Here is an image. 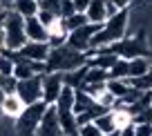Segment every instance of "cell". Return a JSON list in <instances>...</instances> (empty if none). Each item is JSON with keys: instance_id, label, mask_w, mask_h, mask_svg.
Listing matches in <instances>:
<instances>
[{"instance_id": "cell-1", "label": "cell", "mask_w": 152, "mask_h": 136, "mask_svg": "<svg viewBox=\"0 0 152 136\" xmlns=\"http://www.w3.org/2000/svg\"><path fill=\"white\" fill-rule=\"evenodd\" d=\"M87 65V56L83 52H76V49L61 45V47H49V56L45 60V74H65V71L78 69V67Z\"/></svg>"}, {"instance_id": "cell-2", "label": "cell", "mask_w": 152, "mask_h": 136, "mask_svg": "<svg viewBox=\"0 0 152 136\" xmlns=\"http://www.w3.org/2000/svg\"><path fill=\"white\" fill-rule=\"evenodd\" d=\"M27 42V36H25V18L18 16L16 11H9L5 16V23H2V47L7 52H18Z\"/></svg>"}, {"instance_id": "cell-3", "label": "cell", "mask_w": 152, "mask_h": 136, "mask_svg": "<svg viewBox=\"0 0 152 136\" xmlns=\"http://www.w3.org/2000/svg\"><path fill=\"white\" fill-rule=\"evenodd\" d=\"M45 109H47V105L43 100L27 105L23 109V114L16 118V136H36V129L40 125V118H43Z\"/></svg>"}, {"instance_id": "cell-4", "label": "cell", "mask_w": 152, "mask_h": 136, "mask_svg": "<svg viewBox=\"0 0 152 136\" xmlns=\"http://www.w3.org/2000/svg\"><path fill=\"white\" fill-rule=\"evenodd\" d=\"M16 96L25 105H34L38 100H43V76H31L27 80H18Z\"/></svg>"}, {"instance_id": "cell-5", "label": "cell", "mask_w": 152, "mask_h": 136, "mask_svg": "<svg viewBox=\"0 0 152 136\" xmlns=\"http://www.w3.org/2000/svg\"><path fill=\"white\" fill-rule=\"evenodd\" d=\"M101 27H103V25H92V23L83 25V27H78V29H74V31L67 33L65 45H67V47H72V49H76V52H83V54H85L87 49H90L92 36H94Z\"/></svg>"}, {"instance_id": "cell-6", "label": "cell", "mask_w": 152, "mask_h": 136, "mask_svg": "<svg viewBox=\"0 0 152 136\" xmlns=\"http://www.w3.org/2000/svg\"><path fill=\"white\" fill-rule=\"evenodd\" d=\"M14 56L16 58H25V60H34V63H45L47 56H49V45L47 42H31V40H27Z\"/></svg>"}, {"instance_id": "cell-7", "label": "cell", "mask_w": 152, "mask_h": 136, "mask_svg": "<svg viewBox=\"0 0 152 136\" xmlns=\"http://www.w3.org/2000/svg\"><path fill=\"white\" fill-rule=\"evenodd\" d=\"M63 89V76L52 71V74H43V103L54 105Z\"/></svg>"}, {"instance_id": "cell-8", "label": "cell", "mask_w": 152, "mask_h": 136, "mask_svg": "<svg viewBox=\"0 0 152 136\" xmlns=\"http://www.w3.org/2000/svg\"><path fill=\"white\" fill-rule=\"evenodd\" d=\"M36 136H63L61 127H58V112L54 105H47L43 118H40V125L36 129Z\"/></svg>"}, {"instance_id": "cell-9", "label": "cell", "mask_w": 152, "mask_h": 136, "mask_svg": "<svg viewBox=\"0 0 152 136\" xmlns=\"http://www.w3.org/2000/svg\"><path fill=\"white\" fill-rule=\"evenodd\" d=\"M43 74H45V63L16 58V65H14V78L16 80H27L31 76H43Z\"/></svg>"}, {"instance_id": "cell-10", "label": "cell", "mask_w": 152, "mask_h": 136, "mask_svg": "<svg viewBox=\"0 0 152 136\" xmlns=\"http://www.w3.org/2000/svg\"><path fill=\"white\" fill-rule=\"evenodd\" d=\"M25 36H27V40H31V42H47L49 40L47 27H45L36 16L25 18Z\"/></svg>"}, {"instance_id": "cell-11", "label": "cell", "mask_w": 152, "mask_h": 136, "mask_svg": "<svg viewBox=\"0 0 152 136\" xmlns=\"http://www.w3.org/2000/svg\"><path fill=\"white\" fill-rule=\"evenodd\" d=\"M25 107H27V105H25L16 94H7L5 98H2V103H0V112L5 114L7 118H14V121L23 114Z\"/></svg>"}, {"instance_id": "cell-12", "label": "cell", "mask_w": 152, "mask_h": 136, "mask_svg": "<svg viewBox=\"0 0 152 136\" xmlns=\"http://www.w3.org/2000/svg\"><path fill=\"white\" fill-rule=\"evenodd\" d=\"M148 71H152V60L148 56H137L128 60V78H139Z\"/></svg>"}, {"instance_id": "cell-13", "label": "cell", "mask_w": 152, "mask_h": 136, "mask_svg": "<svg viewBox=\"0 0 152 136\" xmlns=\"http://www.w3.org/2000/svg\"><path fill=\"white\" fill-rule=\"evenodd\" d=\"M85 74H87V65L78 67V69H72V71H65V74H61L63 85H67L72 89H83L85 87Z\"/></svg>"}, {"instance_id": "cell-14", "label": "cell", "mask_w": 152, "mask_h": 136, "mask_svg": "<svg viewBox=\"0 0 152 136\" xmlns=\"http://www.w3.org/2000/svg\"><path fill=\"white\" fill-rule=\"evenodd\" d=\"M85 16H87V23L92 25H103L107 20V14H105V2L103 0H92L85 9Z\"/></svg>"}, {"instance_id": "cell-15", "label": "cell", "mask_w": 152, "mask_h": 136, "mask_svg": "<svg viewBox=\"0 0 152 136\" xmlns=\"http://www.w3.org/2000/svg\"><path fill=\"white\" fill-rule=\"evenodd\" d=\"M54 107H56L58 114L72 112V107H74V89L67 87V85H63V89H61V94H58L56 103H54ZM72 114H74V112H72Z\"/></svg>"}, {"instance_id": "cell-16", "label": "cell", "mask_w": 152, "mask_h": 136, "mask_svg": "<svg viewBox=\"0 0 152 136\" xmlns=\"http://www.w3.org/2000/svg\"><path fill=\"white\" fill-rule=\"evenodd\" d=\"M11 11H16L23 18H31L40 11V2L38 0H14V9Z\"/></svg>"}, {"instance_id": "cell-17", "label": "cell", "mask_w": 152, "mask_h": 136, "mask_svg": "<svg viewBox=\"0 0 152 136\" xmlns=\"http://www.w3.org/2000/svg\"><path fill=\"white\" fill-rule=\"evenodd\" d=\"M94 103L96 100L92 98L90 94H85L83 89H74V107H72L74 114H83V112H87V109H92Z\"/></svg>"}, {"instance_id": "cell-18", "label": "cell", "mask_w": 152, "mask_h": 136, "mask_svg": "<svg viewBox=\"0 0 152 136\" xmlns=\"http://www.w3.org/2000/svg\"><path fill=\"white\" fill-rule=\"evenodd\" d=\"M58 127H61L63 136H76L78 134V125H76V116L72 112L58 114Z\"/></svg>"}, {"instance_id": "cell-19", "label": "cell", "mask_w": 152, "mask_h": 136, "mask_svg": "<svg viewBox=\"0 0 152 136\" xmlns=\"http://www.w3.org/2000/svg\"><path fill=\"white\" fill-rule=\"evenodd\" d=\"M94 125L101 129V134L116 132V118H114V112H112V109H107L105 114H101L99 118H94Z\"/></svg>"}, {"instance_id": "cell-20", "label": "cell", "mask_w": 152, "mask_h": 136, "mask_svg": "<svg viewBox=\"0 0 152 136\" xmlns=\"http://www.w3.org/2000/svg\"><path fill=\"white\" fill-rule=\"evenodd\" d=\"M105 85H107V92H110V94H112L116 100H119V98H123V96H125V92L130 89L128 78H125V80H121V78H107V83H105Z\"/></svg>"}, {"instance_id": "cell-21", "label": "cell", "mask_w": 152, "mask_h": 136, "mask_svg": "<svg viewBox=\"0 0 152 136\" xmlns=\"http://www.w3.org/2000/svg\"><path fill=\"white\" fill-rule=\"evenodd\" d=\"M14 65H16L14 52H7L2 47V52H0V76H14Z\"/></svg>"}, {"instance_id": "cell-22", "label": "cell", "mask_w": 152, "mask_h": 136, "mask_svg": "<svg viewBox=\"0 0 152 136\" xmlns=\"http://www.w3.org/2000/svg\"><path fill=\"white\" fill-rule=\"evenodd\" d=\"M107 74H110V78H121V80H125L128 78V58H116V63H114L112 67L107 69Z\"/></svg>"}, {"instance_id": "cell-23", "label": "cell", "mask_w": 152, "mask_h": 136, "mask_svg": "<svg viewBox=\"0 0 152 136\" xmlns=\"http://www.w3.org/2000/svg\"><path fill=\"white\" fill-rule=\"evenodd\" d=\"M63 25H65V31H74V29L83 27V25H87V16L81 14V11H76V14H72L69 18H63Z\"/></svg>"}, {"instance_id": "cell-24", "label": "cell", "mask_w": 152, "mask_h": 136, "mask_svg": "<svg viewBox=\"0 0 152 136\" xmlns=\"http://www.w3.org/2000/svg\"><path fill=\"white\" fill-rule=\"evenodd\" d=\"M110 78L107 69H99V67H90L87 65V74H85V85H92V83H105Z\"/></svg>"}, {"instance_id": "cell-25", "label": "cell", "mask_w": 152, "mask_h": 136, "mask_svg": "<svg viewBox=\"0 0 152 136\" xmlns=\"http://www.w3.org/2000/svg\"><path fill=\"white\" fill-rule=\"evenodd\" d=\"M128 85L134 87V89H139V92H150L152 89V71L139 76V78H128Z\"/></svg>"}, {"instance_id": "cell-26", "label": "cell", "mask_w": 152, "mask_h": 136, "mask_svg": "<svg viewBox=\"0 0 152 136\" xmlns=\"http://www.w3.org/2000/svg\"><path fill=\"white\" fill-rule=\"evenodd\" d=\"M105 83H107V80H105ZM105 83H92V85H85V87H83V92H85V94H90L92 98H101V96L105 94V92H107V85Z\"/></svg>"}, {"instance_id": "cell-27", "label": "cell", "mask_w": 152, "mask_h": 136, "mask_svg": "<svg viewBox=\"0 0 152 136\" xmlns=\"http://www.w3.org/2000/svg\"><path fill=\"white\" fill-rule=\"evenodd\" d=\"M16 87H18V80L14 76H0V89L7 94H16Z\"/></svg>"}, {"instance_id": "cell-28", "label": "cell", "mask_w": 152, "mask_h": 136, "mask_svg": "<svg viewBox=\"0 0 152 136\" xmlns=\"http://www.w3.org/2000/svg\"><path fill=\"white\" fill-rule=\"evenodd\" d=\"M40 9L58 16L61 14V0H40ZM58 18H61V16H58Z\"/></svg>"}, {"instance_id": "cell-29", "label": "cell", "mask_w": 152, "mask_h": 136, "mask_svg": "<svg viewBox=\"0 0 152 136\" xmlns=\"http://www.w3.org/2000/svg\"><path fill=\"white\" fill-rule=\"evenodd\" d=\"M132 123H134V125H139V123H152V105H150V107H143L141 112L134 114Z\"/></svg>"}, {"instance_id": "cell-30", "label": "cell", "mask_w": 152, "mask_h": 136, "mask_svg": "<svg viewBox=\"0 0 152 136\" xmlns=\"http://www.w3.org/2000/svg\"><path fill=\"white\" fill-rule=\"evenodd\" d=\"M76 136H103V134H101V129L94 125V123H87V125L78 127V134Z\"/></svg>"}, {"instance_id": "cell-31", "label": "cell", "mask_w": 152, "mask_h": 136, "mask_svg": "<svg viewBox=\"0 0 152 136\" xmlns=\"http://www.w3.org/2000/svg\"><path fill=\"white\" fill-rule=\"evenodd\" d=\"M72 14H76V9H74V2L72 0H61V18H69Z\"/></svg>"}, {"instance_id": "cell-32", "label": "cell", "mask_w": 152, "mask_h": 136, "mask_svg": "<svg viewBox=\"0 0 152 136\" xmlns=\"http://www.w3.org/2000/svg\"><path fill=\"white\" fill-rule=\"evenodd\" d=\"M134 136H152V123H139V125H134Z\"/></svg>"}, {"instance_id": "cell-33", "label": "cell", "mask_w": 152, "mask_h": 136, "mask_svg": "<svg viewBox=\"0 0 152 136\" xmlns=\"http://www.w3.org/2000/svg\"><path fill=\"white\" fill-rule=\"evenodd\" d=\"M36 18L40 20V23H43L45 27H49V25H52L54 20L58 18V16H54V14H49V11H43V9H40V11H38V14H36Z\"/></svg>"}, {"instance_id": "cell-34", "label": "cell", "mask_w": 152, "mask_h": 136, "mask_svg": "<svg viewBox=\"0 0 152 136\" xmlns=\"http://www.w3.org/2000/svg\"><path fill=\"white\" fill-rule=\"evenodd\" d=\"M72 2H74V9H76V11H81V14H85L87 5H90L92 0H72Z\"/></svg>"}, {"instance_id": "cell-35", "label": "cell", "mask_w": 152, "mask_h": 136, "mask_svg": "<svg viewBox=\"0 0 152 136\" xmlns=\"http://www.w3.org/2000/svg\"><path fill=\"white\" fill-rule=\"evenodd\" d=\"M119 136H134V123H130V125L121 127V129H119Z\"/></svg>"}, {"instance_id": "cell-36", "label": "cell", "mask_w": 152, "mask_h": 136, "mask_svg": "<svg viewBox=\"0 0 152 136\" xmlns=\"http://www.w3.org/2000/svg\"><path fill=\"white\" fill-rule=\"evenodd\" d=\"M103 136H119V129H116V132H110V134H103Z\"/></svg>"}, {"instance_id": "cell-37", "label": "cell", "mask_w": 152, "mask_h": 136, "mask_svg": "<svg viewBox=\"0 0 152 136\" xmlns=\"http://www.w3.org/2000/svg\"><path fill=\"white\" fill-rule=\"evenodd\" d=\"M2 98H5V92H2V89H0V103H2Z\"/></svg>"}]
</instances>
